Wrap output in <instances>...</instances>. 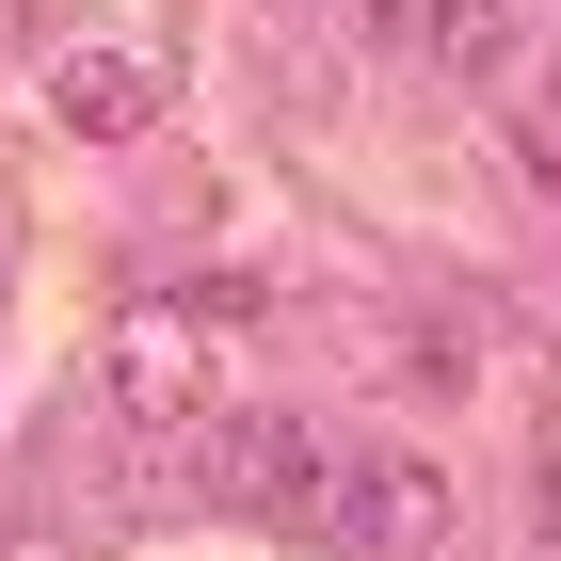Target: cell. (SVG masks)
Listing matches in <instances>:
<instances>
[{"label":"cell","mask_w":561,"mask_h":561,"mask_svg":"<svg viewBox=\"0 0 561 561\" xmlns=\"http://www.w3.org/2000/svg\"><path fill=\"white\" fill-rule=\"evenodd\" d=\"M321 16H353V33H401V0H321Z\"/></svg>","instance_id":"obj_7"},{"label":"cell","mask_w":561,"mask_h":561,"mask_svg":"<svg viewBox=\"0 0 561 561\" xmlns=\"http://www.w3.org/2000/svg\"><path fill=\"white\" fill-rule=\"evenodd\" d=\"M225 321H241L225 289H145V305H113V337H96L113 433H193V417H225Z\"/></svg>","instance_id":"obj_1"},{"label":"cell","mask_w":561,"mask_h":561,"mask_svg":"<svg viewBox=\"0 0 561 561\" xmlns=\"http://www.w3.org/2000/svg\"><path fill=\"white\" fill-rule=\"evenodd\" d=\"M48 129H81V145H145V129H161V81H145L129 48H48Z\"/></svg>","instance_id":"obj_5"},{"label":"cell","mask_w":561,"mask_h":561,"mask_svg":"<svg viewBox=\"0 0 561 561\" xmlns=\"http://www.w3.org/2000/svg\"><path fill=\"white\" fill-rule=\"evenodd\" d=\"M433 561H466V546H433Z\"/></svg>","instance_id":"obj_8"},{"label":"cell","mask_w":561,"mask_h":561,"mask_svg":"<svg viewBox=\"0 0 561 561\" xmlns=\"http://www.w3.org/2000/svg\"><path fill=\"white\" fill-rule=\"evenodd\" d=\"M514 161L561 193V48H529V81H514Z\"/></svg>","instance_id":"obj_6"},{"label":"cell","mask_w":561,"mask_h":561,"mask_svg":"<svg viewBox=\"0 0 561 561\" xmlns=\"http://www.w3.org/2000/svg\"><path fill=\"white\" fill-rule=\"evenodd\" d=\"M401 48H417L433 81H466V96H514L529 48H546V16L529 0H401Z\"/></svg>","instance_id":"obj_4"},{"label":"cell","mask_w":561,"mask_h":561,"mask_svg":"<svg viewBox=\"0 0 561 561\" xmlns=\"http://www.w3.org/2000/svg\"><path fill=\"white\" fill-rule=\"evenodd\" d=\"M305 546H321V561H433V546H449V481H433V449H337Z\"/></svg>","instance_id":"obj_3"},{"label":"cell","mask_w":561,"mask_h":561,"mask_svg":"<svg viewBox=\"0 0 561 561\" xmlns=\"http://www.w3.org/2000/svg\"><path fill=\"white\" fill-rule=\"evenodd\" d=\"M176 449H193V497H209V514H257V529L305 546V514H321V481H337L353 433L305 417V401H225V417H193Z\"/></svg>","instance_id":"obj_2"}]
</instances>
